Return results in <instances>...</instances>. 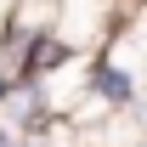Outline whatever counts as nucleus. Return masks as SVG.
I'll return each instance as SVG.
<instances>
[{"label":"nucleus","instance_id":"3","mask_svg":"<svg viewBox=\"0 0 147 147\" xmlns=\"http://www.w3.org/2000/svg\"><path fill=\"white\" fill-rule=\"evenodd\" d=\"M0 147H23V142H17V136H6V130H0Z\"/></svg>","mask_w":147,"mask_h":147},{"label":"nucleus","instance_id":"1","mask_svg":"<svg viewBox=\"0 0 147 147\" xmlns=\"http://www.w3.org/2000/svg\"><path fill=\"white\" fill-rule=\"evenodd\" d=\"M62 6H68V0H17V11H11V28H6V45H0V74H6L11 85L23 79V68H28L34 45L57 34V23H62Z\"/></svg>","mask_w":147,"mask_h":147},{"label":"nucleus","instance_id":"2","mask_svg":"<svg viewBox=\"0 0 147 147\" xmlns=\"http://www.w3.org/2000/svg\"><path fill=\"white\" fill-rule=\"evenodd\" d=\"M11 11H17V0H0V45H6V28H11Z\"/></svg>","mask_w":147,"mask_h":147}]
</instances>
